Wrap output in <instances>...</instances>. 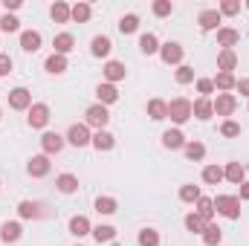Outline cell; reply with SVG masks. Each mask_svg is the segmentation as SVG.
Returning <instances> with one entry per match:
<instances>
[{"mask_svg":"<svg viewBox=\"0 0 249 246\" xmlns=\"http://www.w3.org/2000/svg\"><path fill=\"white\" fill-rule=\"evenodd\" d=\"M197 23H200V29H206V32L220 29V12H217V9H206V12H200Z\"/></svg>","mask_w":249,"mask_h":246,"instance_id":"12","label":"cell"},{"mask_svg":"<svg viewBox=\"0 0 249 246\" xmlns=\"http://www.w3.org/2000/svg\"><path fill=\"white\" fill-rule=\"evenodd\" d=\"M200 197H203V194H200V188H197V185H183V188H180V200H183V203H197V200H200Z\"/></svg>","mask_w":249,"mask_h":246,"instance_id":"40","label":"cell"},{"mask_svg":"<svg viewBox=\"0 0 249 246\" xmlns=\"http://www.w3.org/2000/svg\"><path fill=\"white\" fill-rule=\"evenodd\" d=\"M0 3H3V9H6V12H12V9H18V6H20V0H0Z\"/></svg>","mask_w":249,"mask_h":246,"instance_id":"51","label":"cell"},{"mask_svg":"<svg viewBox=\"0 0 249 246\" xmlns=\"http://www.w3.org/2000/svg\"><path fill=\"white\" fill-rule=\"evenodd\" d=\"M70 9H72V6H67V3L58 0V3H53L50 15H53V20H55V23H67V20H70Z\"/></svg>","mask_w":249,"mask_h":246,"instance_id":"36","label":"cell"},{"mask_svg":"<svg viewBox=\"0 0 249 246\" xmlns=\"http://www.w3.org/2000/svg\"><path fill=\"white\" fill-rule=\"evenodd\" d=\"M87 127H96V130H105V124L110 122V113H107V107L105 105H93V107H87Z\"/></svg>","mask_w":249,"mask_h":246,"instance_id":"3","label":"cell"},{"mask_svg":"<svg viewBox=\"0 0 249 246\" xmlns=\"http://www.w3.org/2000/svg\"><path fill=\"white\" fill-rule=\"evenodd\" d=\"M64 142H67V139H64L61 133H53V130L41 136V148H44V154H47V157H53V154H58V151L64 148Z\"/></svg>","mask_w":249,"mask_h":246,"instance_id":"9","label":"cell"},{"mask_svg":"<svg viewBox=\"0 0 249 246\" xmlns=\"http://www.w3.org/2000/svg\"><path fill=\"white\" fill-rule=\"evenodd\" d=\"M148 116H151L154 122L165 119V116H168V105H165L162 99H151V102H148Z\"/></svg>","mask_w":249,"mask_h":246,"instance_id":"27","label":"cell"},{"mask_svg":"<svg viewBox=\"0 0 249 246\" xmlns=\"http://www.w3.org/2000/svg\"><path fill=\"white\" fill-rule=\"evenodd\" d=\"M238 41H241V32H238V29H229V26L217 29V44H220L223 50H232Z\"/></svg>","mask_w":249,"mask_h":246,"instance_id":"19","label":"cell"},{"mask_svg":"<svg viewBox=\"0 0 249 246\" xmlns=\"http://www.w3.org/2000/svg\"><path fill=\"white\" fill-rule=\"evenodd\" d=\"M220 241H223L220 226H217V223H206V229H203V244L206 246H217Z\"/></svg>","mask_w":249,"mask_h":246,"instance_id":"25","label":"cell"},{"mask_svg":"<svg viewBox=\"0 0 249 246\" xmlns=\"http://www.w3.org/2000/svg\"><path fill=\"white\" fill-rule=\"evenodd\" d=\"M139 29V18L136 15H124L122 20H119V32L122 35H130V32H136Z\"/></svg>","mask_w":249,"mask_h":246,"instance_id":"39","label":"cell"},{"mask_svg":"<svg viewBox=\"0 0 249 246\" xmlns=\"http://www.w3.org/2000/svg\"><path fill=\"white\" fill-rule=\"evenodd\" d=\"M0 116H3V110H0Z\"/></svg>","mask_w":249,"mask_h":246,"instance_id":"53","label":"cell"},{"mask_svg":"<svg viewBox=\"0 0 249 246\" xmlns=\"http://www.w3.org/2000/svg\"><path fill=\"white\" fill-rule=\"evenodd\" d=\"M214 211L229 217V220H238L241 217V200L235 194H220V197H214Z\"/></svg>","mask_w":249,"mask_h":246,"instance_id":"1","label":"cell"},{"mask_svg":"<svg viewBox=\"0 0 249 246\" xmlns=\"http://www.w3.org/2000/svg\"><path fill=\"white\" fill-rule=\"evenodd\" d=\"M139 246H160V232L157 229H142L139 232Z\"/></svg>","mask_w":249,"mask_h":246,"instance_id":"41","label":"cell"},{"mask_svg":"<svg viewBox=\"0 0 249 246\" xmlns=\"http://www.w3.org/2000/svg\"><path fill=\"white\" fill-rule=\"evenodd\" d=\"M44 70L50 72V75H61L64 70H67V55H58V53H53L47 64H44Z\"/></svg>","mask_w":249,"mask_h":246,"instance_id":"23","label":"cell"},{"mask_svg":"<svg viewBox=\"0 0 249 246\" xmlns=\"http://www.w3.org/2000/svg\"><path fill=\"white\" fill-rule=\"evenodd\" d=\"M241 12V3L238 0H226V3H220V15H238Z\"/></svg>","mask_w":249,"mask_h":246,"instance_id":"48","label":"cell"},{"mask_svg":"<svg viewBox=\"0 0 249 246\" xmlns=\"http://www.w3.org/2000/svg\"><path fill=\"white\" fill-rule=\"evenodd\" d=\"M139 50H142L145 55H154V53H160V41H157V35L145 32V35L139 38Z\"/></svg>","mask_w":249,"mask_h":246,"instance_id":"32","label":"cell"},{"mask_svg":"<svg viewBox=\"0 0 249 246\" xmlns=\"http://www.w3.org/2000/svg\"><path fill=\"white\" fill-rule=\"evenodd\" d=\"M220 133H223L226 139H232V136H241V124L232 122V119H226V122L220 124Z\"/></svg>","mask_w":249,"mask_h":246,"instance_id":"45","label":"cell"},{"mask_svg":"<svg viewBox=\"0 0 249 246\" xmlns=\"http://www.w3.org/2000/svg\"><path fill=\"white\" fill-rule=\"evenodd\" d=\"M238 200H249V183H241V194H238Z\"/></svg>","mask_w":249,"mask_h":246,"instance_id":"52","label":"cell"},{"mask_svg":"<svg viewBox=\"0 0 249 246\" xmlns=\"http://www.w3.org/2000/svg\"><path fill=\"white\" fill-rule=\"evenodd\" d=\"M124 75H127V70H124L122 61H107V64H105V78H107V84L122 81Z\"/></svg>","mask_w":249,"mask_h":246,"instance_id":"18","label":"cell"},{"mask_svg":"<svg viewBox=\"0 0 249 246\" xmlns=\"http://www.w3.org/2000/svg\"><path fill=\"white\" fill-rule=\"evenodd\" d=\"M9 105H12L15 110H29V107H32V93H29L26 87H15V90L9 93Z\"/></svg>","mask_w":249,"mask_h":246,"instance_id":"6","label":"cell"},{"mask_svg":"<svg viewBox=\"0 0 249 246\" xmlns=\"http://www.w3.org/2000/svg\"><path fill=\"white\" fill-rule=\"evenodd\" d=\"M160 55H162L165 64H180L183 61V47H180L177 41H168V44L160 47Z\"/></svg>","mask_w":249,"mask_h":246,"instance_id":"10","label":"cell"},{"mask_svg":"<svg viewBox=\"0 0 249 246\" xmlns=\"http://www.w3.org/2000/svg\"><path fill=\"white\" fill-rule=\"evenodd\" d=\"M168 119L177 124H183L191 119V102L188 99H174L171 105H168Z\"/></svg>","mask_w":249,"mask_h":246,"instance_id":"2","label":"cell"},{"mask_svg":"<svg viewBox=\"0 0 249 246\" xmlns=\"http://www.w3.org/2000/svg\"><path fill=\"white\" fill-rule=\"evenodd\" d=\"M99 244H110L113 238H116V229L113 226H93V232H90Z\"/></svg>","mask_w":249,"mask_h":246,"instance_id":"35","label":"cell"},{"mask_svg":"<svg viewBox=\"0 0 249 246\" xmlns=\"http://www.w3.org/2000/svg\"><path fill=\"white\" fill-rule=\"evenodd\" d=\"M20 232H23V229H20L18 220H6V223L0 226V241H3V244H15V241L20 238Z\"/></svg>","mask_w":249,"mask_h":246,"instance_id":"17","label":"cell"},{"mask_svg":"<svg viewBox=\"0 0 249 246\" xmlns=\"http://www.w3.org/2000/svg\"><path fill=\"white\" fill-rule=\"evenodd\" d=\"M96 99H99V105H105V107L113 105V102H119V90H116V84H107V81L99 84V87H96Z\"/></svg>","mask_w":249,"mask_h":246,"instance_id":"11","label":"cell"},{"mask_svg":"<svg viewBox=\"0 0 249 246\" xmlns=\"http://www.w3.org/2000/svg\"><path fill=\"white\" fill-rule=\"evenodd\" d=\"M244 177H247V168H244L241 162H229V165L223 168V180H229V183L241 185L244 183Z\"/></svg>","mask_w":249,"mask_h":246,"instance_id":"21","label":"cell"},{"mask_svg":"<svg viewBox=\"0 0 249 246\" xmlns=\"http://www.w3.org/2000/svg\"><path fill=\"white\" fill-rule=\"evenodd\" d=\"M90 12H93L90 3H75V6L70 9V18L78 20V23H87V20H90Z\"/></svg>","mask_w":249,"mask_h":246,"instance_id":"34","label":"cell"},{"mask_svg":"<svg viewBox=\"0 0 249 246\" xmlns=\"http://www.w3.org/2000/svg\"><path fill=\"white\" fill-rule=\"evenodd\" d=\"M9 72H12V58L9 55H0V78L9 75Z\"/></svg>","mask_w":249,"mask_h":246,"instance_id":"49","label":"cell"},{"mask_svg":"<svg viewBox=\"0 0 249 246\" xmlns=\"http://www.w3.org/2000/svg\"><path fill=\"white\" fill-rule=\"evenodd\" d=\"M183 151H186V157L191 162H200V159L206 157V145H203V142H186Z\"/></svg>","mask_w":249,"mask_h":246,"instance_id":"33","label":"cell"},{"mask_svg":"<svg viewBox=\"0 0 249 246\" xmlns=\"http://www.w3.org/2000/svg\"><path fill=\"white\" fill-rule=\"evenodd\" d=\"M212 81H214V90H220V93H229L238 84V78L232 72H217V78H212Z\"/></svg>","mask_w":249,"mask_h":246,"instance_id":"26","label":"cell"},{"mask_svg":"<svg viewBox=\"0 0 249 246\" xmlns=\"http://www.w3.org/2000/svg\"><path fill=\"white\" fill-rule=\"evenodd\" d=\"M162 145L168 148V151H180V148H186V136H183V130H165L162 133Z\"/></svg>","mask_w":249,"mask_h":246,"instance_id":"15","label":"cell"},{"mask_svg":"<svg viewBox=\"0 0 249 246\" xmlns=\"http://www.w3.org/2000/svg\"><path fill=\"white\" fill-rule=\"evenodd\" d=\"M26 171H29V177H47V174H50V157H47V154L32 157V159L26 162Z\"/></svg>","mask_w":249,"mask_h":246,"instance_id":"8","label":"cell"},{"mask_svg":"<svg viewBox=\"0 0 249 246\" xmlns=\"http://www.w3.org/2000/svg\"><path fill=\"white\" fill-rule=\"evenodd\" d=\"M67 142H70V145H75V148H84V145H90V142H93V136H90V127H87V124H72V127L67 130Z\"/></svg>","mask_w":249,"mask_h":246,"instance_id":"5","label":"cell"},{"mask_svg":"<svg viewBox=\"0 0 249 246\" xmlns=\"http://www.w3.org/2000/svg\"><path fill=\"white\" fill-rule=\"evenodd\" d=\"M110 50H113V44H110V38H105V35H96V38L90 41V53H93L96 58H107Z\"/></svg>","mask_w":249,"mask_h":246,"instance_id":"14","label":"cell"},{"mask_svg":"<svg viewBox=\"0 0 249 246\" xmlns=\"http://www.w3.org/2000/svg\"><path fill=\"white\" fill-rule=\"evenodd\" d=\"M235 87L241 90V96H247V99H249V78H241V81H238Z\"/></svg>","mask_w":249,"mask_h":246,"instance_id":"50","label":"cell"},{"mask_svg":"<svg viewBox=\"0 0 249 246\" xmlns=\"http://www.w3.org/2000/svg\"><path fill=\"white\" fill-rule=\"evenodd\" d=\"M197 93H200V99H209L214 93V81L212 78H197Z\"/></svg>","mask_w":249,"mask_h":246,"instance_id":"44","label":"cell"},{"mask_svg":"<svg viewBox=\"0 0 249 246\" xmlns=\"http://www.w3.org/2000/svg\"><path fill=\"white\" fill-rule=\"evenodd\" d=\"M90 145H93L96 151H110V148L116 145V136H113V133H107V130H96Z\"/></svg>","mask_w":249,"mask_h":246,"instance_id":"20","label":"cell"},{"mask_svg":"<svg viewBox=\"0 0 249 246\" xmlns=\"http://www.w3.org/2000/svg\"><path fill=\"white\" fill-rule=\"evenodd\" d=\"M212 107H214L217 116H232L235 107H238V99H235L232 93H217V99L212 102Z\"/></svg>","mask_w":249,"mask_h":246,"instance_id":"4","label":"cell"},{"mask_svg":"<svg viewBox=\"0 0 249 246\" xmlns=\"http://www.w3.org/2000/svg\"><path fill=\"white\" fill-rule=\"evenodd\" d=\"M53 47H55V53H58V55H67V53L75 47V41H72V35H70V32H61V35H55Z\"/></svg>","mask_w":249,"mask_h":246,"instance_id":"30","label":"cell"},{"mask_svg":"<svg viewBox=\"0 0 249 246\" xmlns=\"http://www.w3.org/2000/svg\"><path fill=\"white\" fill-rule=\"evenodd\" d=\"M55 185H58L61 194H75V191H78V177H72V174H61V177L55 180Z\"/></svg>","mask_w":249,"mask_h":246,"instance_id":"31","label":"cell"},{"mask_svg":"<svg viewBox=\"0 0 249 246\" xmlns=\"http://www.w3.org/2000/svg\"><path fill=\"white\" fill-rule=\"evenodd\" d=\"M194 214H200L206 223H212V217H214V200L200 197V200H197V211H194Z\"/></svg>","mask_w":249,"mask_h":246,"instance_id":"28","label":"cell"},{"mask_svg":"<svg viewBox=\"0 0 249 246\" xmlns=\"http://www.w3.org/2000/svg\"><path fill=\"white\" fill-rule=\"evenodd\" d=\"M96 211L99 214H113L116 211V200L113 197H99L96 200Z\"/></svg>","mask_w":249,"mask_h":246,"instance_id":"42","label":"cell"},{"mask_svg":"<svg viewBox=\"0 0 249 246\" xmlns=\"http://www.w3.org/2000/svg\"><path fill=\"white\" fill-rule=\"evenodd\" d=\"M93 232V226H90V220L84 217V214H75L72 220H70V235L72 238H84V235H90Z\"/></svg>","mask_w":249,"mask_h":246,"instance_id":"16","label":"cell"},{"mask_svg":"<svg viewBox=\"0 0 249 246\" xmlns=\"http://www.w3.org/2000/svg\"><path fill=\"white\" fill-rule=\"evenodd\" d=\"M18 214L26 217V220H38V217H41V206L32 203V200H23V203L18 206Z\"/></svg>","mask_w":249,"mask_h":246,"instance_id":"29","label":"cell"},{"mask_svg":"<svg viewBox=\"0 0 249 246\" xmlns=\"http://www.w3.org/2000/svg\"><path fill=\"white\" fill-rule=\"evenodd\" d=\"M217 67H220V72H232V70L238 67V55H235V50H220V55H217Z\"/></svg>","mask_w":249,"mask_h":246,"instance_id":"24","label":"cell"},{"mask_svg":"<svg viewBox=\"0 0 249 246\" xmlns=\"http://www.w3.org/2000/svg\"><path fill=\"white\" fill-rule=\"evenodd\" d=\"M186 229H188V232H194V235H203V229H206V220H203L200 214H194V211H191V214L186 217Z\"/></svg>","mask_w":249,"mask_h":246,"instance_id":"38","label":"cell"},{"mask_svg":"<svg viewBox=\"0 0 249 246\" xmlns=\"http://www.w3.org/2000/svg\"><path fill=\"white\" fill-rule=\"evenodd\" d=\"M26 122H29V127H47V122H50V107L47 105H32L29 107V116H26Z\"/></svg>","mask_w":249,"mask_h":246,"instance_id":"7","label":"cell"},{"mask_svg":"<svg viewBox=\"0 0 249 246\" xmlns=\"http://www.w3.org/2000/svg\"><path fill=\"white\" fill-rule=\"evenodd\" d=\"M171 12H174V3H171V0H157V3H154V15H157V18H168Z\"/></svg>","mask_w":249,"mask_h":246,"instance_id":"43","label":"cell"},{"mask_svg":"<svg viewBox=\"0 0 249 246\" xmlns=\"http://www.w3.org/2000/svg\"><path fill=\"white\" fill-rule=\"evenodd\" d=\"M20 47H23V53H38L41 50V32H35V29L20 32Z\"/></svg>","mask_w":249,"mask_h":246,"instance_id":"13","label":"cell"},{"mask_svg":"<svg viewBox=\"0 0 249 246\" xmlns=\"http://www.w3.org/2000/svg\"><path fill=\"white\" fill-rule=\"evenodd\" d=\"M220 180H223V168H220V165H206V168H203V183L217 185Z\"/></svg>","mask_w":249,"mask_h":246,"instance_id":"37","label":"cell"},{"mask_svg":"<svg viewBox=\"0 0 249 246\" xmlns=\"http://www.w3.org/2000/svg\"><path fill=\"white\" fill-rule=\"evenodd\" d=\"M18 26H20V20H18L15 15H3V18H0V29H3V32H18Z\"/></svg>","mask_w":249,"mask_h":246,"instance_id":"46","label":"cell"},{"mask_svg":"<svg viewBox=\"0 0 249 246\" xmlns=\"http://www.w3.org/2000/svg\"><path fill=\"white\" fill-rule=\"evenodd\" d=\"M194 81V70L186 67V64H180L177 67V84H191Z\"/></svg>","mask_w":249,"mask_h":246,"instance_id":"47","label":"cell"},{"mask_svg":"<svg viewBox=\"0 0 249 246\" xmlns=\"http://www.w3.org/2000/svg\"><path fill=\"white\" fill-rule=\"evenodd\" d=\"M191 116H197V119H212L214 116V107H212V102L209 99H197L194 105H191Z\"/></svg>","mask_w":249,"mask_h":246,"instance_id":"22","label":"cell"}]
</instances>
